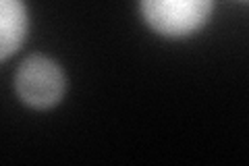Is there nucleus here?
I'll return each instance as SVG.
<instances>
[{
	"mask_svg": "<svg viewBox=\"0 0 249 166\" xmlns=\"http://www.w3.org/2000/svg\"><path fill=\"white\" fill-rule=\"evenodd\" d=\"M214 0H142V13L154 31L168 37L189 36L208 21Z\"/></svg>",
	"mask_w": 249,
	"mask_h": 166,
	"instance_id": "nucleus-1",
	"label": "nucleus"
},
{
	"mask_svg": "<svg viewBox=\"0 0 249 166\" xmlns=\"http://www.w3.org/2000/svg\"><path fill=\"white\" fill-rule=\"evenodd\" d=\"M65 73L48 56L36 54L25 58L15 75V88L21 100L34 108H50L65 93Z\"/></svg>",
	"mask_w": 249,
	"mask_h": 166,
	"instance_id": "nucleus-2",
	"label": "nucleus"
},
{
	"mask_svg": "<svg viewBox=\"0 0 249 166\" xmlns=\"http://www.w3.org/2000/svg\"><path fill=\"white\" fill-rule=\"evenodd\" d=\"M27 31L23 0H0V56L6 60L21 46Z\"/></svg>",
	"mask_w": 249,
	"mask_h": 166,
	"instance_id": "nucleus-3",
	"label": "nucleus"
}]
</instances>
